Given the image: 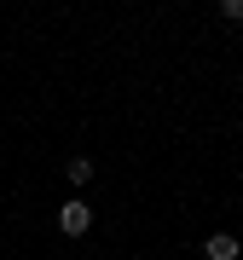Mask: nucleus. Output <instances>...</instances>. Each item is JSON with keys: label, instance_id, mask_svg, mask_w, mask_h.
<instances>
[{"label": "nucleus", "instance_id": "f257e3e1", "mask_svg": "<svg viewBox=\"0 0 243 260\" xmlns=\"http://www.w3.org/2000/svg\"><path fill=\"white\" fill-rule=\"evenodd\" d=\"M87 225H93V208H87L81 197H70V203L58 208V232H70V237H81Z\"/></svg>", "mask_w": 243, "mask_h": 260}, {"label": "nucleus", "instance_id": "f03ea898", "mask_svg": "<svg viewBox=\"0 0 243 260\" xmlns=\"http://www.w3.org/2000/svg\"><path fill=\"white\" fill-rule=\"evenodd\" d=\"M203 254H208V260H237V237H232V232H215V237L203 243Z\"/></svg>", "mask_w": 243, "mask_h": 260}, {"label": "nucleus", "instance_id": "7ed1b4c3", "mask_svg": "<svg viewBox=\"0 0 243 260\" xmlns=\"http://www.w3.org/2000/svg\"><path fill=\"white\" fill-rule=\"evenodd\" d=\"M64 174H70V185H87V179H93V156H70Z\"/></svg>", "mask_w": 243, "mask_h": 260}, {"label": "nucleus", "instance_id": "20e7f679", "mask_svg": "<svg viewBox=\"0 0 243 260\" xmlns=\"http://www.w3.org/2000/svg\"><path fill=\"white\" fill-rule=\"evenodd\" d=\"M220 12H226L232 23H243V0H220Z\"/></svg>", "mask_w": 243, "mask_h": 260}]
</instances>
